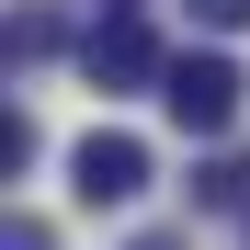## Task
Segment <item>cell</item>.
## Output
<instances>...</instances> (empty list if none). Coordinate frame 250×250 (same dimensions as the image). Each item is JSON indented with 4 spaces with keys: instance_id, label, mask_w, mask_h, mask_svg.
Here are the masks:
<instances>
[{
    "instance_id": "obj_7",
    "label": "cell",
    "mask_w": 250,
    "mask_h": 250,
    "mask_svg": "<svg viewBox=\"0 0 250 250\" xmlns=\"http://www.w3.org/2000/svg\"><path fill=\"white\" fill-rule=\"evenodd\" d=\"M125 250H182V239H171V228H148V239H125Z\"/></svg>"
},
{
    "instance_id": "obj_8",
    "label": "cell",
    "mask_w": 250,
    "mask_h": 250,
    "mask_svg": "<svg viewBox=\"0 0 250 250\" xmlns=\"http://www.w3.org/2000/svg\"><path fill=\"white\" fill-rule=\"evenodd\" d=\"M114 12H137V0H114Z\"/></svg>"
},
{
    "instance_id": "obj_5",
    "label": "cell",
    "mask_w": 250,
    "mask_h": 250,
    "mask_svg": "<svg viewBox=\"0 0 250 250\" xmlns=\"http://www.w3.org/2000/svg\"><path fill=\"white\" fill-rule=\"evenodd\" d=\"M193 23H205V34H239V23H250V0H193Z\"/></svg>"
},
{
    "instance_id": "obj_1",
    "label": "cell",
    "mask_w": 250,
    "mask_h": 250,
    "mask_svg": "<svg viewBox=\"0 0 250 250\" xmlns=\"http://www.w3.org/2000/svg\"><path fill=\"white\" fill-rule=\"evenodd\" d=\"M159 103H171V125L182 137H228L239 125V103H250V80H239V57H171V80H159Z\"/></svg>"
},
{
    "instance_id": "obj_6",
    "label": "cell",
    "mask_w": 250,
    "mask_h": 250,
    "mask_svg": "<svg viewBox=\"0 0 250 250\" xmlns=\"http://www.w3.org/2000/svg\"><path fill=\"white\" fill-rule=\"evenodd\" d=\"M0 250H57V228H46V216H12V228H0Z\"/></svg>"
},
{
    "instance_id": "obj_2",
    "label": "cell",
    "mask_w": 250,
    "mask_h": 250,
    "mask_svg": "<svg viewBox=\"0 0 250 250\" xmlns=\"http://www.w3.org/2000/svg\"><path fill=\"white\" fill-rule=\"evenodd\" d=\"M80 80H91V91H148V80H171L148 12H103L91 34H80Z\"/></svg>"
},
{
    "instance_id": "obj_3",
    "label": "cell",
    "mask_w": 250,
    "mask_h": 250,
    "mask_svg": "<svg viewBox=\"0 0 250 250\" xmlns=\"http://www.w3.org/2000/svg\"><path fill=\"white\" fill-rule=\"evenodd\" d=\"M68 182H80V205H137V193H148V137L91 125V137L68 148Z\"/></svg>"
},
{
    "instance_id": "obj_4",
    "label": "cell",
    "mask_w": 250,
    "mask_h": 250,
    "mask_svg": "<svg viewBox=\"0 0 250 250\" xmlns=\"http://www.w3.org/2000/svg\"><path fill=\"white\" fill-rule=\"evenodd\" d=\"M193 205H250V159H239V148H216V159L193 171Z\"/></svg>"
}]
</instances>
